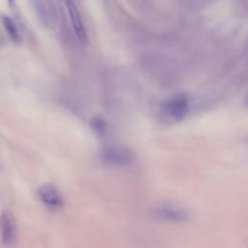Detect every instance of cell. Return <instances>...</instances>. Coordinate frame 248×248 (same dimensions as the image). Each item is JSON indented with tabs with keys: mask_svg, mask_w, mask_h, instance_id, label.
I'll list each match as a JSON object with an SVG mask.
<instances>
[{
	"mask_svg": "<svg viewBox=\"0 0 248 248\" xmlns=\"http://www.w3.org/2000/svg\"><path fill=\"white\" fill-rule=\"evenodd\" d=\"M190 109V101L185 94H177L163 104L164 115L171 121L177 122L184 119Z\"/></svg>",
	"mask_w": 248,
	"mask_h": 248,
	"instance_id": "obj_1",
	"label": "cell"
},
{
	"mask_svg": "<svg viewBox=\"0 0 248 248\" xmlns=\"http://www.w3.org/2000/svg\"><path fill=\"white\" fill-rule=\"evenodd\" d=\"M101 159L109 166L124 167L133 161L132 151L124 146L109 145L102 149Z\"/></svg>",
	"mask_w": 248,
	"mask_h": 248,
	"instance_id": "obj_2",
	"label": "cell"
},
{
	"mask_svg": "<svg viewBox=\"0 0 248 248\" xmlns=\"http://www.w3.org/2000/svg\"><path fill=\"white\" fill-rule=\"evenodd\" d=\"M41 202L50 210H59L64 205V200L60 191L50 183H45L38 189Z\"/></svg>",
	"mask_w": 248,
	"mask_h": 248,
	"instance_id": "obj_3",
	"label": "cell"
},
{
	"mask_svg": "<svg viewBox=\"0 0 248 248\" xmlns=\"http://www.w3.org/2000/svg\"><path fill=\"white\" fill-rule=\"evenodd\" d=\"M155 215L161 220L174 223H182L189 218L188 212L181 206L174 203H161L155 209Z\"/></svg>",
	"mask_w": 248,
	"mask_h": 248,
	"instance_id": "obj_4",
	"label": "cell"
},
{
	"mask_svg": "<svg viewBox=\"0 0 248 248\" xmlns=\"http://www.w3.org/2000/svg\"><path fill=\"white\" fill-rule=\"evenodd\" d=\"M0 231L2 243L5 246L12 245L16 237V223L13 213L7 209L0 217Z\"/></svg>",
	"mask_w": 248,
	"mask_h": 248,
	"instance_id": "obj_5",
	"label": "cell"
},
{
	"mask_svg": "<svg viewBox=\"0 0 248 248\" xmlns=\"http://www.w3.org/2000/svg\"><path fill=\"white\" fill-rule=\"evenodd\" d=\"M35 11L42 20V22L49 27L53 28L56 23V12L52 3L49 0H33Z\"/></svg>",
	"mask_w": 248,
	"mask_h": 248,
	"instance_id": "obj_6",
	"label": "cell"
},
{
	"mask_svg": "<svg viewBox=\"0 0 248 248\" xmlns=\"http://www.w3.org/2000/svg\"><path fill=\"white\" fill-rule=\"evenodd\" d=\"M66 6H67L69 16L71 18V22H72L74 31H75L78 39L82 44H84V45L87 44L88 43L87 33H86V30L83 26L80 14L78 12V9L76 6L75 0H66Z\"/></svg>",
	"mask_w": 248,
	"mask_h": 248,
	"instance_id": "obj_7",
	"label": "cell"
},
{
	"mask_svg": "<svg viewBox=\"0 0 248 248\" xmlns=\"http://www.w3.org/2000/svg\"><path fill=\"white\" fill-rule=\"evenodd\" d=\"M1 21L3 26L5 27L7 33L9 34L10 38L16 42V43H19L20 42V35L19 32L17 30L16 25L15 24V22L13 21V19L11 17H9L6 15H2L1 16Z\"/></svg>",
	"mask_w": 248,
	"mask_h": 248,
	"instance_id": "obj_8",
	"label": "cell"
},
{
	"mask_svg": "<svg viewBox=\"0 0 248 248\" xmlns=\"http://www.w3.org/2000/svg\"><path fill=\"white\" fill-rule=\"evenodd\" d=\"M92 128L94 129V131L100 135H104L107 133V128L108 125L106 123V121L101 118V117H94L92 118L91 122H90Z\"/></svg>",
	"mask_w": 248,
	"mask_h": 248,
	"instance_id": "obj_9",
	"label": "cell"
},
{
	"mask_svg": "<svg viewBox=\"0 0 248 248\" xmlns=\"http://www.w3.org/2000/svg\"><path fill=\"white\" fill-rule=\"evenodd\" d=\"M7 2H8V4L12 7V6H14V4H15V0H7Z\"/></svg>",
	"mask_w": 248,
	"mask_h": 248,
	"instance_id": "obj_10",
	"label": "cell"
}]
</instances>
